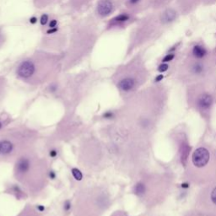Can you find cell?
Wrapping results in <instances>:
<instances>
[{
    "mask_svg": "<svg viewBox=\"0 0 216 216\" xmlns=\"http://www.w3.org/2000/svg\"><path fill=\"white\" fill-rule=\"evenodd\" d=\"M97 38V29L92 21H78L71 28L69 44L63 54V67L69 69L90 55Z\"/></svg>",
    "mask_w": 216,
    "mask_h": 216,
    "instance_id": "obj_5",
    "label": "cell"
},
{
    "mask_svg": "<svg viewBox=\"0 0 216 216\" xmlns=\"http://www.w3.org/2000/svg\"><path fill=\"white\" fill-rule=\"evenodd\" d=\"M214 51V57H215V59H216V48L214 49V50H213Z\"/></svg>",
    "mask_w": 216,
    "mask_h": 216,
    "instance_id": "obj_19",
    "label": "cell"
},
{
    "mask_svg": "<svg viewBox=\"0 0 216 216\" xmlns=\"http://www.w3.org/2000/svg\"><path fill=\"white\" fill-rule=\"evenodd\" d=\"M187 101L191 108L208 119L216 101V77L187 85Z\"/></svg>",
    "mask_w": 216,
    "mask_h": 216,
    "instance_id": "obj_9",
    "label": "cell"
},
{
    "mask_svg": "<svg viewBox=\"0 0 216 216\" xmlns=\"http://www.w3.org/2000/svg\"><path fill=\"white\" fill-rule=\"evenodd\" d=\"M63 67V54L37 50L20 62L16 74L28 84H40L58 74Z\"/></svg>",
    "mask_w": 216,
    "mask_h": 216,
    "instance_id": "obj_3",
    "label": "cell"
},
{
    "mask_svg": "<svg viewBox=\"0 0 216 216\" xmlns=\"http://www.w3.org/2000/svg\"><path fill=\"white\" fill-rule=\"evenodd\" d=\"M2 126H3V124H2V123H1V122H0V128H2Z\"/></svg>",
    "mask_w": 216,
    "mask_h": 216,
    "instance_id": "obj_20",
    "label": "cell"
},
{
    "mask_svg": "<svg viewBox=\"0 0 216 216\" xmlns=\"http://www.w3.org/2000/svg\"><path fill=\"white\" fill-rule=\"evenodd\" d=\"M56 0H33L34 5L37 9H44L49 6Z\"/></svg>",
    "mask_w": 216,
    "mask_h": 216,
    "instance_id": "obj_17",
    "label": "cell"
},
{
    "mask_svg": "<svg viewBox=\"0 0 216 216\" xmlns=\"http://www.w3.org/2000/svg\"><path fill=\"white\" fill-rule=\"evenodd\" d=\"M176 68L175 77L186 86L216 77V59L214 51L206 57H198L186 51Z\"/></svg>",
    "mask_w": 216,
    "mask_h": 216,
    "instance_id": "obj_8",
    "label": "cell"
},
{
    "mask_svg": "<svg viewBox=\"0 0 216 216\" xmlns=\"http://www.w3.org/2000/svg\"><path fill=\"white\" fill-rule=\"evenodd\" d=\"M215 3L216 0H175L174 5L181 15H187L200 7L211 6Z\"/></svg>",
    "mask_w": 216,
    "mask_h": 216,
    "instance_id": "obj_12",
    "label": "cell"
},
{
    "mask_svg": "<svg viewBox=\"0 0 216 216\" xmlns=\"http://www.w3.org/2000/svg\"><path fill=\"white\" fill-rule=\"evenodd\" d=\"M124 7L125 9L137 15L148 10L147 0H126Z\"/></svg>",
    "mask_w": 216,
    "mask_h": 216,
    "instance_id": "obj_14",
    "label": "cell"
},
{
    "mask_svg": "<svg viewBox=\"0 0 216 216\" xmlns=\"http://www.w3.org/2000/svg\"><path fill=\"white\" fill-rule=\"evenodd\" d=\"M16 143L12 139L2 138L0 139V155L9 156L15 152V148Z\"/></svg>",
    "mask_w": 216,
    "mask_h": 216,
    "instance_id": "obj_15",
    "label": "cell"
},
{
    "mask_svg": "<svg viewBox=\"0 0 216 216\" xmlns=\"http://www.w3.org/2000/svg\"><path fill=\"white\" fill-rule=\"evenodd\" d=\"M195 209L216 215V182L202 187L195 198Z\"/></svg>",
    "mask_w": 216,
    "mask_h": 216,
    "instance_id": "obj_10",
    "label": "cell"
},
{
    "mask_svg": "<svg viewBox=\"0 0 216 216\" xmlns=\"http://www.w3.org/2000/svg\"><path fill=\"white\" fill-rule=\"evenodd\" d=\"M185 175L192 184L204 187L216 182V147L202 144L189 155Z\"/></svg>",
    "mask_w": 216,
    "mask_h": 216,
    "instance_id": "obj_4",
    "label": "cell"
},
{
    "mask_svg": "<svg viewBox=\"0 0 216 216\" xmlns=\"http://www.w3.org/2000/svg\"><path fill=\"white\" fill-rule=\"evenodd\" d=\"M175 0H147L148 10H159L171 5Z\"/></svg>",
    "mask_w": 216,
    "mask_h": 216,
    "instance_id": "obj_16",
    "label": "cell"
},
{
    "mask_svg": "<svg viewBox=\"0 0 216 216\" xmlns=\"http://www.w3.org/2000/svg\"><path fill=\"white\" fill-rule=\"evenodd\" d=\"M173 179L165 171H153L142 175L133 187V192L143 204L155 207L165 200L172 187Z\"/></svg>",
    "mask_w": 216,
    "mask_h": 216,
    "instance_id": "obj_7",
    "label": "cell"
},
{
    "mask_svg": "<svg viewBox=\"0 0 216 216\" xmlns=\"http://www.w3.org/2000/svg\"><path fill=\"white\" fill-rule=\"evenodd\" d=\"M74 172H73V174H74V176L75 177V178L76 179H78V180H80L81 178H82V175H81V173L79 172V171H77V170H74Z\"/></svg>",
    "mask_w": 216,
    "mask_h": 216,
    "instance_id": "obj_18",
    "label": "cell"
},
{
    "mask_svg": "<svg viewBox=\"0 0 216 216\" xmlns=\"http://www.w3.org/2000/svg\"><path fill=\"white\" fill-rule=\"evenodd\" d=\"M126 0H98L95 15L97 19H106L114 14L117 9L124 5Z\"/></svg>",
    "mask_w": 216,
    "mask_h": 216,
    "instance_id": "obj_11",
    "label": "cell"
},
{
    "mask_svg": "<svg viewBox=\"0 0 216 216\" xmlns=\"http://www.w3.org/2000/svg\"><path fill=\"white\" fill-rule=\"evenodd\" d=\"M180 16L176 6L170 5L159 10H151V12L136 21L129 36L126 57L131 56L134 51L159 39L176 24Z\"/></svg>",
    "mask_w": 216,
    "mask_h": 216,
    "instance_id": "obj_2",
    "label": "cell"
},
{
    "mask_svg": "<svg viewBox=\"0 0 216 216\" xmlns=\"http://www.w3.org/2000/svg\"><path fill=\"white\" fill-rule=\"evenodd\" d=\"M167 100V89L163 84H154L138 90L128 98L124 126L150 138L162 120Z\"/></svg>",
    "mask_w": 216,
    "mask_h": 216,
    "instance_id": "obj_1",
    "label": "cell"
},
{
    "mask_svg": "<svg viewBox=\"0 0 216 216\" xmlns=\"http://www.w3.org/2000/svg\"><path fill=\"white\" fill-rule=\"evenodd\" d=\"M136 16L137 15L125 9L124 11L119 13L118 15L114 16L113 18L108 21L107 25H106V30H116L124 29L130 25L136 23V21H137Z\"/></svg>",
    "mask_w": 216,
    "mask_h": 216,
    "instance_id": "obj_13",
    "label": "cell"
},
{
    "mask_svg": "<svg viewBox=\"0 0 216 216\" xmlns=\"http://www.w3.org/2000/svg\"><path fill=\"white\" fill-rule=\"evenodd\" d=\"M149 77L150 71L146 66L144 52L139 51L130 60L117 68L112 79L120 93L129 98L138 92Z\"/></svg>",
    "mask_w": 216,
    "mask_h": 216,
    "instance_id": "obj_6",
    "label": "cell"
}]
</instances>
